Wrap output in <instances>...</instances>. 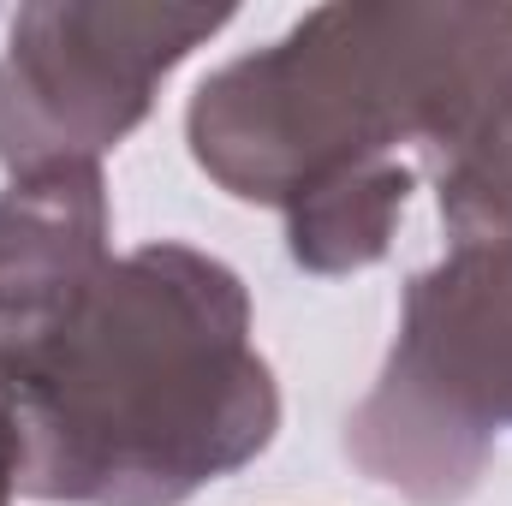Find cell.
Segmentation results:
<instances>
[{
  "label": "cell",
  "instance_id": "obj_1",
  "mask_svg": "<svg viewBox=\"0 0 512 506\" xmlns=\"http://www.w3.org/2000/svg\"><path fill=\"white\" fill-rule=\"evenodd\" d=\"M185 137L310 274L382 262L417 179L453 245L512 239V0L316 6L203 78Z\"/></svg>",
  "mask_w": 512,
  "mask_h": 506
},
{
  "label": "cell",
  "instance_id": "obj_2",
  "mask_svg": "<svg viewBox=\"0 0 512 506\" xmlns=\"http://www.w3.org/2000/svg\"><path fill=\"white\" fill-rule=\"evenodd\" d=\"M18 495L48 506H185L280 429L245 280L191 245L114 256L30 346L0 358Z\"/></svg>",
  "mask_w": 512,
  "mask_h": 506
},
{
  "label": "cell",
  "instance_id": "obj_3",
  "mask_svg": "<svg viewBox=\"0 0 512 506\" xmlns=\"http://www.w3.org/2000/svg\"><path fill=\"white\" fill-rule=\"evenodd\" d=\"M512 429V239L453 245L405 286L376 387L346 417V453L417 506H459Z\"/></svg>",
  "mask_w": 512,
  "mask_h": 506
},
{
  "label": "cell",
  "instance_id": "obj_4",
  "mask_svg": "<svg viewBox=\"0 0 512 506\" xmlns=\"http://www.w3.org/2000/svg\"><path fill=\"white\" fill-rule=\"evenodd\" d=\"M233 24V6L30 0L0 54V167H78L143 126L155 84Z\"/></svg>",
  "mask_w": 512,
  "mask_h": 506
},
{
  "label": "cell",
  "instance_id": "obj_5",
  "mask_svg": "<svg viewBox=\"0 0 512 506\" xmlns=\"http://www.w3.org/2000/svg\"><path fill=\"white\" fill-rule=\"evenodd\" d=\"M96 161L18 173L0 191V358L42 340L114 262Z\"/></svg>",
  "mask_w": 512,
  "mask_h": 506
},
{
  "label": "cell",
  "instance_id": "obj_6",
  "mask_svg": "<svg viewBox=\"0 0 512 506\" xmlns=\"http://www.w3.org/2000/svg\"><path fill=\"white\" fill-rule=\"evenodd\" d=\"M18 477H12V429H6V405H0V506H12Z\"/></svg>",
  "mask_w": 512,
  "mask_h": 506
}]
</instances>
